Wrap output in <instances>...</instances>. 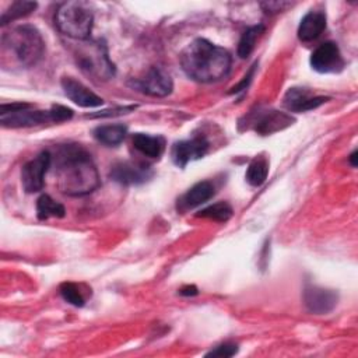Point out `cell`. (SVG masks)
Returning a JSON list of instances; mask_svg holds the SVG:
<instances>
[{"mask_svg":"<svg viewBox=\"0 0 358 358\" xmlns=\"http://www.w3.org/2000/svg\"><path fill=\"white\" fill-rule=\"evenodd\" d=\"M55 176L57 189L67 196H85L99 186V173L81 145L64 144L56 151Z\"/></svg>","mask_w":358,"mask_h":358,"instance_id":"cell-1","label":"cell"},{"mask_svg":"<svg viewBox=\"0 0 358 358\" xmlns=\"http://www.w3.org/2000/svg\"><path fill=\"white\" fill-rule=\"evenodd\" d=\"M232 64L231 53L213 42L197 38L180 53V66L185 74L197 83H215L224 78Z\"/></svg>","mask_w":358,"mask_h":358,"instance_id":"cell-2","label":"cell"},{"mask_svg":"<svg viewBox=\"0 0 358 358\" xmlns=\"http://www.w3.org/2000/svg\"><path fill=\"white\" fill-rule=\"evenodd\" d=\"M3 56L13 55L22 67L38 64L45 53V41L34 25L22 24L13 27L1 35Z\"/></svg>","mask_w":358,"mask_h":358,"instance_id":"cell-3","label":"cell"},{"mask_svg":"<svg viewBox=\"0 0 358 358\" xmlns=\"http://www.w3.org/2000/svg\"><path fill=\"white\" fill-rule=\"evenodd\" d=\"M57 29L76 41H87L94 25V13L88 3L64 1L55 13Z\"/></svg>","mask_w":358,"mask_h":358,"instance_id":"cell-4","label":"cell"},{"mask_svg":"<svg viewBox=\"0 0 358 358\" xmlns=\"http://www.w3.org/2000/svg\"><path fill=\"white\" fill-rule=\"evenodd\" d=\"M83 45L78 48L76 53L77 63L80 69L88 76L106 81L110 80L115 73V64L110 62L108 56V49L102 41H81Z\"/></svg>","mask_w":358,"mask_h":358,"instance_id":"cell-5","label":"cell"},{"mask_svg":"<svg viewBox=\"0 0 358 358\" xmlns=\"http://www.w3.org/2000/svg\"><path fill=\"white\" fill-rule=\"evenodd\" d=\"M48 122H53L50 109H34V106L27 102L3 103L0 106V123L4 127H31Z\"/></svg>","mask_w":358,"mask_h":358,"instance_id":"cell-6","label":"cell"},{"mask_svg":"<svg viewBox=\"0 0 358 358\" xmlns=\"http://www.w3.org/2000/svg\"><path fill=\"white\" fill-rule=\"evenodd\" d=\"M130 85L150 96H166L173 90V81L171 76L161 67H150L141 78L133 80Z\"/></svg>","mask_w":358,"mask_h":358,"instance_id":"cell-7","label":"cell"},{"mask_svg":"<svg viewBox=\"0 0 358 358\" xmlns=\"http://www.w3.org/2000/svg\"><path fill=\"white\" fill-rule=\"evenodd\" d=\"M50 165L52 154L49 151H42L22 166L21 183L27 193H36L42 190L45 185V175Z\"/></svg>","mask_w":358,"mask_h":358,"instance_id":"cell-8","label":"cell"},{"mask_svg":"<svg viewBox=\"0 0 358 358\" xmlns=\"http://www.w3.org/2000/svg\"><path fill=\"white\" fill-rule=\"evenodd\" d=\"M248 122H250L249 124H252V129L256 133L267 136L291 126L294 123V117L277 109H266L250 113L248 116Z\"/></svg>","mask_w":358,"mask_h":358,"instance_id":"cell-9","label":"cell"},{"mask_svg":"<svg viewBox=\"0 0 358 358\" xmlns=\"http://www.w3.org/2000/svg\"><path fill=\"white\" fill-rule=\"evenodd\" d=\"M310 66L315 71L322 73V74H329V73H340L345 62L341 56V52L334 42H324L319 45L310 55Z\"/></svg>","mask_w":358,"mask_h":358,"instance_id":"cell-10","label":"cell"},{"mask_svg":"<svg viewBox=\"0 0 358 358\" xmlns=\"http://www.w3.org/2000/svg\"><path fill=\"white\" fill-rule=\"evenodd\" d=\"M152 168L144 162L120 161L109 172V178L120 185H141L152 178Z\"/></svg>","mask_w":358,"mask_h":358,"instance_id":"cell-11","label":"cell"},{"mask_svg":"<svg viewBox=\"0 0 358 358\" xmlns=\"http://www.w3.org/2000/svg\"><path fill=\"white\" fill-rule=\"evenodd\" d=\"M208 140L204 136H196L189 140L176 141L171 148V158L179 168H185L189 162L203 158L208 152Z\"/></svg>","mask_w":358,"mask_h":358,"instance_id":"cell-12","label":"cell"},{"mask_svg":"<svg viewBox=\"0 0 358 358\" xmlns=\"http://www.w3.org/2000/svg\"><path fill=\"white\" fill-rule=\"evenodd\" d=\"M338 302V294L334 289H327L310 282L303 288V303L310 313L326 315L330 313Z\"/></svg>","mask_w":358,"mask_h":358,"instance_id":"cell-13","label":"cell"},{"mask_svg":"<svg viewBox=\"0 0 358 358\" xmlns=\"http://www.w3.org/2000/svg\"><path fill=\"white\" fill-rule=\"evenodd\" d=\"M60 84L64 95L81 108H96L103 103V99L99 95H96L94 91L73 77H63Z\"/></svg>","mask_w":358,"mask_h":358,"instance_id":"cell-14","label":"cell"},{"mask_svg":"<svg viewBox=\"0 0 358 358\" xmlns=\"http://www.w3.org/2000/svg\"><path fill=\"white\" fill-rule=\"evenodd\" d=\"M327 99H329L327 96L310 95V92L306 88L294 87L287 91L282 103L291 112H308V110L319 108Z\"/></svg>","mask_w":358,"mask_h":358,"instance_id":"cell-15","label":"cell"},{"mask_svg":"<svg viewBox=\"0 0 358 358\" xmlns=\"http://www.w3.org/2000/svg\"><path fill=\"white\" fill-rule=\"evenodd\" d=\"M215 194V187L210 180L194 183L186 193L178 199V210L187 211L207 203Z\"/></svg>","mask_w":358,"mask_h":358,"instance_id":"cell-16","label":"cell"},{"mask_svg":"<svg viewBox=\"0 0 358 358\" xmlns=\"http://www.w3.org/2000/svg\"><path fill=\"white\" fill-rule=\"evenodd\" d=\"M327 17L324 11L310 10L308 11L298 27V38L302 42H310L316 39L326 28Z\"/></svg>","mask_w":358,"mask_h":358,"instance_id":"cell-17","label":"cell"},{"mask_svg":"<svg viewBox=\"0 0 358 358\" xmlns=\"http://www.w3.org/2000/svg\"><path fill=\"white\" fill-rule=\"evenodd\" d=\"M134 148L148 158H159L165 151V138L162 136H152L147 133H136L133 136Z\"/></svg>","mask_w":358,"mask_h":358,"instance_id":"cell-18","label":"cell"},{"mask_svg":"<svg viewBox=\"0 0 358 358\" xmlns=\"http://www.w3.org/2000/svg\"><path fill=\"white\" fill-rule=\"evenodd\" d=\"M127 134V127L123 124H102L94 129V137L108 145V147H115L119 145Z\"/></svg>","mask_w":358,"mask_h":358,"instance_id":"cell-19","label":"cell"},{"mask_svg":"<svg viewBox=\"0 0 358 358\" xmlns=\"http://www.w3.org/2000/svg\"><path fill=\"white\" fill-rule=\"evenodd\" d=\"M59 292L62 295V298L77 308H81L85 305L87 298L91 295V289L84 288L83 284H77V282H63L59 288Z\"/></svg>","mask_w":358,"mask_h":358,"instance_id":"cell-20","label":"cell"},{"mask_svg":"<svg viewBox=\"0 0 358 358\" xmlns=\"http://www.w3.org/2000/svg\"><path fill=\"white\" fill-rule=\"evenodd\" d=\"M268 175V161L264 157H255L245 172V179L246 182L253 186V187H259L262 186Z\"/></svg>","mask_w":358,"mask_h":358,"instance_id":"cell-21","label":"cell"},{"mask_svg":"<svg viewBox=\"0 0 358 358\" xmlns=\"http://www.w3.org/2000/svg\"><path fill=\"white\" fill-rule=\"evenodd\" d=\"M36 215L42 221L49 218H63L66 215V208L49 194H42L36 200Z\"/></svg>","mask_w":358,"mask_h":358,"instance_id":"cell-22","label":"cell"},{"mask_svg":"<svg viewBox=\"0 0 358 358\" xmlns=\"http://www.w3.org/2000/svg\"><path fill=\"white\" fill-rule=\"evenodd\" d=\"M36 7H38V3H35V1H22V0L14 1L6 11H3V14L0 17V25L4 27L15 20L27 17L32 11H35Z\"/></svg>","mask_w":358,"mask_h":358,"instance_id":"cell-23","label":"cell"},{"mask_svg":"<svg viewBox=\"0 0 358 358\" xmlns=\"http://www.w3.org/2000/svg\"><path fill=\"white\" fill-rule=\"evenodd\" d=\"M264 32V25L257 24L253 27H249L241 36L239 43H238V56L241 59H246L255 49L256 41L259 36Z\"/></svg>","mask_w":358,"mask_h":358,"instance_id":"cell-24","label":"cell"},{"mask_svg":"<svg viewBox=\"0 0 358 358\" xmlns=\"http://www.w3.org/2000/svg\"><path fill=\"white\" fill-rule=\"evenodd\" d=\"M232 207L228 201H218L201 208L196 215L218 222H225L232 217Z\"/></svg>","mask_w":358,"mask_h":358,"instance_id":"cell-25","label":"cell"},{"mask_svg":"<svg viewBox=\"0 0 358 358\" xmlns=\"http://www.w3.org/2000/svg\"><path fill=\"white\" fill-rule=\"evenodd\" d=\"M236 352H238V344L224 343V344L217 345L210 352H207L206 357H224V358H229V357H234Z\"/></svg>","mask_w":358,"mask_h":358,"instance_id":"cell-26","label":"cell"},{"mask_svg":"<svg viewBox=\"0 0 358 358\" xmlns=\"http://www.w3.org/2000/svg\"><path fill=\"white\" fill-rule=\"evenodd\" d=\"M50 110H52V116H53L55 123L70 120L71 116H73V110L67 106H63V105H53L50 108Z\"/></svg>","mask_w":358,"mask_h":358,"instance_id":"cell-27","label":"cell"},{"mask_svg":"<svg viewBox=\"0 0 358 358\" xmlns=\"http://www.w3.org/2000/svg\"><path fill=\"white\" fill-rule=\"evenodd\" d=\"M256 67H257V63H255V64L249 69V71L243 76V78H242L236 85H234V87L228 91V94H238V92H241V91H245V90L249 87V84H250V81H252V78H253V76H255Z\"/></svg>","mask_w":358,"mask_h":358,"instance_id":"cell-28","label":"cell"},{"mask_svg":"<svg viewBox=\"0 0 358 358\" xmlns=\"http://www.w3.org/2000/svg\"><path fill=\"white\" fill-rule=\"evenodd\" d=\"M137 108V105H129V106H119V108H113V109H108V110H102L99 113L91 115V117H105V116H116V115H124L129 113L131 110H134Z\"/></svg>","mask_w":358,"mask_h":358,"instance_id":"cell-29","label":"cell"},{"mask_svg":"<svg viewBox=\"0 0 358 358\" xmlns=\"http://www.w3.org/2000/svg\"><path fill=\"white\" fill-rule=\"evenodd\" d=\"M263 7V10L266 13H278V11H282L285 7H289L291 3H287V1H266V3H262L260 4Z\"/></svg>","mask_w":358,"mask_h":358,"instance_id":"cell-30","label":"cell"},{"mask_svg":"<svg viewBox=\"0 0 358 358\" xmlns=\"http://www.w3.org/2000/svg\"><path fill=\"white\" fill-rule=\"evenodd\" d=\"M179 294L183 296H193V295L199 294V289L194 285H186L179 289Z\"/></svg>","mask_w":358,"mask_h":358,"instance_id":"cell-31","label":"cell"},{"mask_svg":"<svg viewBox=\"0 0 358 358\" xmlns=\"http://www.w3.org/2000/svg\"><path fill=\"white\" fill-rule=\"evenodd\" d=\"M348 159H350V164H351L352 166H357V151H352L351 155L348 157Z\"/></svg>","mask_w":358,"mask_h":358,"instance_id":"cell-32","label":"cell"}]
</instances>
